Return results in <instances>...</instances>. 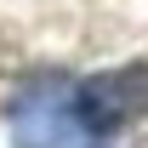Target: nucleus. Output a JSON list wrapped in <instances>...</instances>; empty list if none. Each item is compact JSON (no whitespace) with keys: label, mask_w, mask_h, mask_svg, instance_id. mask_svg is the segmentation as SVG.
I'll return each mask as SVG.
<instances>
[{"label":"nucleus","mask_w":148,"mask_h":148,"mask_svg":"<svg viewBox=\"0 0 148 148\" xmlns=\"http://www.w3.org/2000/svg\"><path fill=\"white\" fill-rule=\"evenodd\" d=\"M12 137H17V148H103V137L80 120L74 91L51 86V80L29 86L12 103Z\"/></svg>","instance_id":"1"},{"label":"nucleus","mask_w":148,"mask_h":148,"mask_svg":"<svg viewBox=\"0 0 148 148\" xmlns=\"http://www.w3.org/2000/svg\"><path fill=\"white\" fill-rule=\"evenodd\" d=\"M74 103H80V120L108 143L114 131L137 125L148 114V63H120V69H103L91 80H80Z\"/></svg>","instance_id":"2"}]
</instances>
